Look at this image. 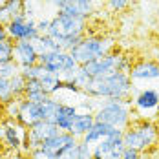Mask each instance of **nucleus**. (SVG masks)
Here are the masks:
<instances>
[{"label":"nucleus","instance_id":"1","mask_svg":"<svg viewBox=\"0 0 159 159\" xmlns=\"http://www.w3.org/2000/svg\"><path fill=\"white\" fill-rule=\"evenodd\" d=\"M86 33H88L86 18L62 13L61 9H57V13L49 18L48 35L59 42L61 49H64V51H70Z\"/></svg>","mask_w":159,"mask_h":159},{"label":"nucleus","instance_id":"2","mask_svg":"<svg viewBox=\"0 0 159 159\" xmlns=\"http://www.w3.org/2000/svg\"><path fill=\"white\" fill-rule=\"evenodd\" d=\"M84 95L104 101V99H130L134 93V84L126 71H115L104 77H97L88 82L82 90Z\"/></svg>","mask_w":159,"mask_h":159},{"label":"nucleus","instance_id":"3","mask_svg":"<svg viewBox=\"0 0 159 159\" xmlns=\"http://www.w3.org/2000/svg\"><path fill=\"white\" fill-rule=\"evenodd\" d=\"M115 49V37L110 33H86L79 42L70 49L71 57L79 66L97 61Z\"/></svg>","mask_w":159,"mask_h":159},{"label":"nucleus","instance_id":"4","mask_svg":"<svg viewBox=\"0 0 159 159\" xmlns=\"http://www.w3.org/2000/svg\"><path fill=\"white\" fill-rule=\"evenodd\" d=\"M123 143H125V148H134V150H139L143 154L159 146L157 121L134 117L130 126L126 130H123Z\"/></svg>","mask_w":159,"mask_h":159},{"label":"nucleus","instance_id":"5","mask_svg":"<svg viewBox=\"0 0 159 159\" xmlns=\"http://www.w3.org/2000/svg\"><path fill=\"white\" fill-rule=\"evenodd\" d=\"M97 123L108 125L117 130H126L134 119L132 101L130 99H104L97 102V108L93 111Z\"/></svg>","mask_w":159,"mask_h":159},{"label":"nucleus","instance_id":"6","mask_svg":"<svg viewBox=\"0 0 159 159\" xmlns=\"http://www.w3.org/2000/svg\"><path fill=\"white\" fill-rule=\"evenodd\" d=\"M132 57L121 51V49H113L108 55L97 59V61H92L88 64H82L84 71L92 77V79H97V77H104V75H110V73H115V71H130L132 68Z\"/></svg>","mask_w":159,"mask_h":159},{"label":"nucleus","instance_id":"7","mask_svg":"<svg viewBox=\"0 0 159 159\" xmlns=\"http://www.w3.org/2000/svg\"><path fill=\"white\" fill-rule=\"evenodd\" d=\"M0 143H2V150H6L7 154H13V152L30 154L28 128L22 126L15 119L0 117Z\"/></svg>","mask_w":159,"mask_h":159},{"label":"nucleus","instance_id":"8","mask_svg":"<svg viewBox=\"0 0 159 159\" xmlns=\"http://www.w3.org/2000/svg\"><path fill=\"white\" fill-rule=\"evenodd\" d=\"M39 62L44 66V70L48 73H55L59 75L64 82H73L75 73L79 70L77 61L71 57L70 51H53V53H46V55H39Z\"/></svg>","mask_w":159,"mask_h":159},{"label":"nucleus","instance_id":"9","mask_svg":"<svg viewBox=\"0 0 159 159\" xmlns=\"http://www.w3.org/2000/svg\"><path fill=\"white\" fill-rule=\"evenodd\" d=\"M134 115L139 119L157 121L159 119V88H134V93L130 97Z\"/></svg>","mask_w":159,"mask_h":159},{"label":"nucleus","instance_id":"10","mask_svg":"<svg viewBox=\"0 0 159 159\" xmlns=\"http://www.w3.org/2000/svg\"><path fill=\"white\" fill-rule=\"evenodd\" d=\"M134 88H159V62L154 59H137L128 71Z\"/></svg>","mask_w":159,"mask_h":159},{"label":"nucleus","instance_id":"11","mask_svg":"<svg viewBox=\"0 0 159 159\" xmlns=\"http://www.w3.org/2000/svg\"><path fill=\"white\" fill-rule=\"evenodd\" d=\"M6 30H7V37L13 40V42H20V40H30L33 42L40 33L37 30V20L30 18V16L22 15L16 16L13 20H9L6 24Z\"/></svg>","mask_w":159,"mask_h":159},{"label":"nucleus","instance_id":"12","mask_svg":"<svg viewBox=\"0 0 159 159\" xmlns=\"http://www.w3.org/2000/svg\"><path fill=\"white\" fill-rule=\"evenodd\" d=\"M59 134V128L55 126L51 121H39L33 126L28 128V148H40L44 143H48L51 137Z\"/></svg>","mask_w":159,"mask_h":159},{"label":"nucleus","instance_id":"13","mask_svg":"<svg viewBox=\"0 0 159 159\" xmlns=\"http://www.w3.org/2000/svg\"><path fill=\"white\" fill-rule=\"evenodd\" d=\"M16 121L26 128L33 126V125L39 123V121H46L42 102H33V101H28V99L22 97V99H20V106H18Z\"/></svg>","mask_w":159,"mask_h":159},{"label":"nucleus","instance_id":"14","mask_svg":"<svg viewBox=\"0 0 159 159\" xmlns=\"http://www.w3.org/2000/svg\"><path fill=\"white\" fill-rule=\"evenodd\" d=\"M123 150H125L123 135L108 137V139L97 143L95 146H92L93 159H121L123 157Z\"/></svg>","mask_w":159,"mask_h":159},{"label":"nucleus","instance_id":"15","mask_svg":"<svg viewBox=\"0 0 159 159\" xmlns=\"http://www.w3.org/2000/svg\"><path fill=\"white\" fill-rule=\"evenodd\" d=\"M101 6H102V0H68L61 7V11L88 20L93 13H97Z\"/></svg>","mask_w":159,"mask_h":159},{"label":"nucleus","instance_id":"16","mask_svg":"<svg viewBox=\"0 0 159 159\" xmlns=\"http://www.w3.org/2000/svg\"><path fill=\"white\" fill-rule=\"evenodd\" d=\"M13 61L16 62V66L20 70L37 64L39 62V51L35 48V44L30 42V40L15 42V46H13Z\"/></svg>","mask_w":159,"mask_h":159},{"label":"nucleus","instance_id":"17","mask_svg":"<svg viewBox=\"0 0 159 159\" xmlns=\"http://www.w3.org/2000/svg\"><path fill=\"white\" fill-rule=\"evenodd\" d=\"M115 135H123V130H117V128H111L108 125H102V123H93V126L90 128L80 141L88 144V146H95L97 143L108 139V137H115Z\"/></svg>","mask_w":159,"mask_h":159},{"label":"nucleus","instance_id":"18","mask_svg":"<svg viewBox=\"0 0 159 159\" xmlns=\"http://www.w3.org/2000/svg\"><path fill=\"white\" fill-rule=\"evenodd\" d=\"M77 113H79V110H77L75 104H64V102H61L59 110H57L55 117H53V125L59 128V132H70L71 126H73V121H75Z\"/></svg>","mask_w":159,"mask_h":159},{"label":"nucleus","instance_id":"19","mask_svg":"<svg viewBox=\"0 0 159 159\" xmlns=\"http://www.w3.org/2000/svg\"><path fill=\"white\" fill-rule=\"evenodd\" d=\"M22 15H26V0H4L0 4V24H7Z\"/></svg>","mask_w":159,"mask_h":159},{"label":"nucleus","instance_id":"20","mask_svg":"<svg viewBox=\"0 0 159 159\" xmlns=\"http://www.w3.org/2000/svg\"><path fill=\"white\" fill-rule=\"evenodd\" d=\"M79 139L75 137V135H71L70 132H59L55 137H51L48 143H44V146L42 148H46V150H49V152H53V154H61L62 150H66V148H70V146H73V144L77 143Z\"/></svg>","mask_w":159,"mask_h":159},{"label":"nucleus","instance_id":"21","mask_svg":"<svg viewBox=\"0 0 159 159\" xmlns=\"http://www.w3.org/2000/svg\"><path fill=\"white\" fill-rule=\"evenodd\" d=\"M93 123H95V117H93L92 111H79L75 121H73V126L70 130V134L75 135L77 139H82V135L93 126Z\"/></svg>","mask_w":159,"mask_h":159},{"label":"nucleus","instance_id":"22","mask_svg":"<svg viewBox=\"0 0 159 159\" xmlns=\"http://www.w3.org/2000/svg\"><path fill=\"white\" fill-rule=\"evenodd\" d=\"M40 84H42V88H44V92L48 93V97H55L61 90H62V84L64 80L59 77V75H55V73H44L42 77H40Z\"/></svg>","mask_w":159,"mask_h":159},{"label":"nucleus","instance_id":"23","mask_svg":"<svg viewBox=\"0 0 159 159\" xmlns=\"http://www.w3.org/2000/svg\"><path fill=\"white\" fill-rule=\"evenodd\" d=\"M24 99L33 101V102H42L48 99V93L44 92L40 80H26V90H24Z\"/></svg>","mask_w":159,"mask_h":159},{"label":"nucleus","instance_id":"24","mask_svg":"<svg viewBox=\"0 0 159 159\" xmlns=\"http://www.w3.org/2000/svg\"><path fill=\"white\" fill-rule=\"evenodd\" d=\"M33 44H35V48L39 51V55H46V53H53V51H59V49H61L59 42H57L55 39H51L48 33H46V35H39V37L33 40Z\"/></svg>","mask_w":159,"mask_h":159},{"label":"nucleus","instance_id":"25","mask_svg":"<svg viewBox=\"0 0 159 159\" xmlns=\"http://www.w3.org/2000/svg\"><path fill=\"white\" fill-rule=\"evenodd\" d=\"M20 73H22V77H24L26 80H39L44 73H46V70H44V66H42L40 62H37V64H33V66L22 68Z\"/></svg>","mask_w":159,"mask_h":159},{"label":"nucleus","instance_id":"26","mask_svg":"<svg viewBox=\"0 0 159 159\" xmlns=\"http://www.w3.org/2000/svg\"><path fill=\"white\" fill-rule=\"evenodd\" d=\"M15 99L13 95V88H11V79H4L0 77V104H7Z\"/></svg>","mask_w":159,"mask_h":159},{"label":"nucleus","instance_id":"27","mask_svg":"<svg viewBox=\"0 0 159 159\" xmlns=\"http://www.w3.org/2000/svg\"><path fill=\"white\" fill-rule=\"evenodd\" d=\"M13 46H15V42L11 39H6L0 42V64L13 61Z\"/></svg>","mask_w":159,"mask_h":159},{"label":"nucleus","instance_id":"28","mask_svg":"<svg viewBox=\"0 0 159 159\" xmlns=\"http://www.w3.org/2000/svg\"><path fill=\"white\" fill-rule=\"evenodd\" d=\"M104 6L111 13H123L132 6V0H104Z\"/></svg>","mask_w":159,"mask_h":159},{"label":"nucleus","instance_id":"29","mask_svg":"<svg viewBox=\"0 0 159 159\" xmlns=\"http://www.w3.org/2000/svg\"><path fill=\"white\" fill-rule=\"evenodd\" d=\"M11 88H13V95L15 99H22L24 97V90H26V79L22 77V73H16L11 79Z\"/></svg>","mask_w":159,"mask_h":159},{"label":"nucleus","instance_id":"30","mask_svg":"<svg viewBox=\"0 0 159 159\" xmlns=\"http://www.w3.org/2000/svg\"><path fill=\"white\" fill-rule=\"evenodd\" d=\"M18 106H20V99H13L11 102L4 104L2 106V115L0 117H6V119H15L16 121V115H18Z\"/></svg>","mask_w":159,"mask_h":159},{"label":"nucleus","instance_id":"31","mask_svg":"<svg viewBox=\"0 0 159 159\" xmlns=\"http://www.w3.org/2000/svg\"><path fill=\"white\" fill-rule=\"evenodd\" d=\"M16 73H20V68L16 66L15 61L0 64V77H4V79H13Z\"/></svg>","mask_w":159,"mask_h":159},{"label":"nucleus","instance_id":"32","mask_svg":"<svg viewBox=\"0 0 159 159\" xmlns=\"http://www.w3.org/2000/svg\"><path fill=\"white\" fill-rule=\"evenodd\" d=\"M30 159H59V156L57 154H53V152H49V150H46V148H33V150H30Z\"/></svg>","mask_w":159,"mask_h":159},{"label":"nucleus","instance_id":"33","mask_svg":"<svg viewBox=\"0 0 159 159\" xmlns=\"http://www.w3.org/2000/svg\"><path fill=\"white\" fill-rule=\"evenodd\" d=\"M77 148H79V159H93V152H92V146L84 143V141H77Z\"/></svg>","mask_w":159,"mask_h":159},{"label":"nucleus","instance_id":"34","mask_svg":"<svg viewBox=\"0 0 159 159\" xmlns=\"http://www.w3.org/2000/svg\"><path fill=\"white\" fill-rule=\"evenodd\" d=\"M59 159H79V148H77V143L73 144V146H70V148H66V150H62V152L59 154Z\"/></svg>","mask_w":159,"mask_h":159},{"label":"nucleus","instance_id":"35","mask_svg":"<svg viewBox=\"0 0 159 159\" xmlns=\"http://www.w3.org/2000/svg\"><path fill=\"white\" fill-rule=\"evenodd\" d=\"M121 159H144V154L139 150H134V148H125Z\"/></svg>","mask_w":159,"mask_h":159},{"label":"nucleus","instance_id":"36","mask_svg":"<svg viewBox=\"0 0 159 159\" xmlns=\"http://www.w3.org/2000/svg\"><path fill=\"white\" fill-rule=\"evenodd\" d=\"M37 30L40 35H46L49 30V18H40V20H37Z\"/></svg>","mask_w":159,"mask_h":159},{"label":"nucleus","instance_id":"37","mask_svg":"<svg viewBox=\"0 0 159 159\" xmlns=\"http://www.w3.org/2000/svg\"><path fill=\"white\" fill-rule=\"evenodd\" d=\"M40 2L48 4V6H51V7H57V9H61V7H62L68 0H40Z\"/></svg>","mask_w":159,"mask_h":159},{"label":"nucleus","instance_id":"38","mask_svg":"<svg viewBox=\"0 0 159 159\" xmlns=\"http://www.w3.org/2000/svg\"><path fill=\"white\" fill-rule=\"evenodd\" d=\"M6 159H30L28 154H22V152H13V154H7Z\"/></svg>","mask_w":159,"mask_h":159},{"label":"nucleus","instance_id":"39","mask_svg":"<svg viewBox=\"0 0 159 159\" xmlns=\"http://www.w3.org/2000/svg\"><path fill=\"white\" fill-rule=\"evenodd\" d=\"M6 39H9L7 37V30H6V24H0V42L6 40Z\"/></svg>","mask_w":159,"mask_h":159},{"label":"nucleus","instance_id":"40","mask_svg":"<svg viewBox=\"0 0 159 159\" xmlns=\"http://www.w3.org/2000/svg\"><path fill=\"white\" fill-rule=\"evenodd\" d=\"M0 113H2V104H0Z\"/></svg>","mask_w":159,"mask_h":159},{"label":"nucleus","instance_id":"41","mask_svg":"<svg viewBox=\"0 0 159 159\" xmlns=\"http://www.w3.org/2000/svg\"><path fill=\"white\" fill-rule=\"evenodd\" d=\"M157 128H159V119H157Z\"/></svg>","mask_w":159,"mask_h":159},{"label":"nucleus","instance_id":"42","mask_svg":"<svg viewBox=\"0 0 159 159\" xmlns=\"http://www.w3.org/2000/svg\"><path fill=\"white\" fill-rule=\"evenodd\" d=\"M0 150H2V143H0Z\"/></svg>","mask_w":159,"mask_h":159}]
</instances>
